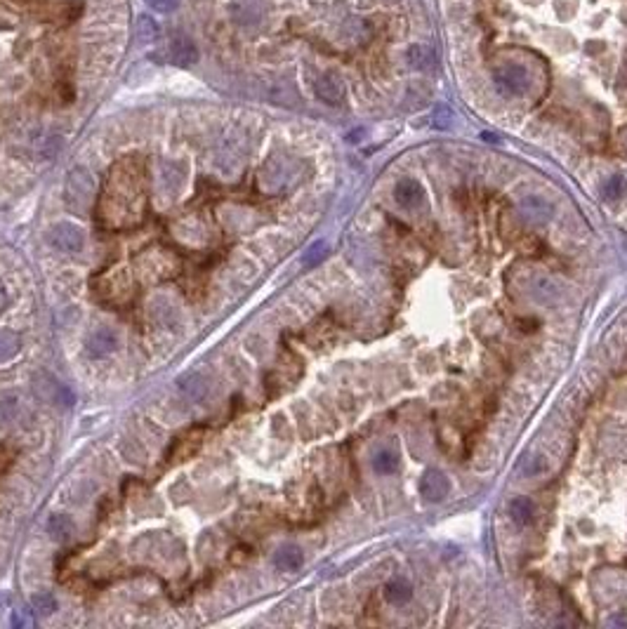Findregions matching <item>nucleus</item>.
<instances>
[{
  "mask_svg": "<svg viewBox=\"0 0 627 629\" xmlns=\"http://www.w3.org/2000/svg\"><path fill=\"white\" fill-rule=\"evenodd\" d=\"M144 212H147V193H144L142 168L133 161H123L109 177L99 217L111 229H126L140 224Z\"/></svg>",
  "mask_w": 627,
  "mask_h": 629,
  "instance_id": "nucleus-1",
  "label": "nucleus"
},
{
  "mask_svg": "<svg viewBox=\"0 0 627 629\" xmlns=\"http://www.w3.org/2000/svg\"><path fill=\"white\" fill-rule=\"evenodd\" d=\"M493 80L502 94L507 97H521L530 90V75L528 68L521 64H502L493 71Z\"/></svg>",
  "mask_w": 627,
  "mask_h": 629,
  "instance_id": "nucleus-2",
  "label": "nucleus"
},
{
  "mask_svg": "<svg viewBox=\"0 0 627 629\" xmlns=\"http://www.w3.org/2000/svg\"><path fill=\"white\" fill-rule=\"evenodd\" d=\"M92 189H95V182L92 177H90L87 170L83 168H75L68 172V179H66V200L68 205L73 207V210H87L90 203H92Z\"/></svg>",
  "mask_w": 627,
  "mask_h": 629,
  "instance_id": "nucleus-3",
  "label": "nucleus"
},
{
  "mask_svg": "<svg viewBox=\"0 0 627 629\" xmlns=\"http://www.w3.org/2000/svg\"><path fill=\"white\" fill-rule=\"evenodd\" d=\"M50 243L64 255H78L85 245V236H83L80 226L71 222H57L50 229Z\"/></svg>",
  "mask_w": 627,
  "mask_h": 629,
  "instance_id": "nucleus-4",
  "label": "nucleus"
},
{
  "mask_svg": "<svg viewBox=\"0 0 627 629\" xmlns=\"http://www.w3.org/2000/svg\"><path fill=\"white\" fill-rule=\"evenodd\" d=\"M418 488L425 500L441 502V500H446L448 493H451V481H448V476L444 472H439V469H427L422 474V479H420Z\"/></svg>",
  "mask_w": 627,
  "mask_h": 629,
  "instance_id": "nucleus-5",
  "label": "nucleus"
},
{
  "mask_svg": "<svg viewBox=\"0 0 627 629\" xmlns=\"http://www.w3.org/2000/svg\"><path fill=\"white\" fill-rule=\"evenodd\" d=\"M314 92L321 102L330 104V106H337V104L344 102V83L335 73H323L314 83Z\"/></svg>",
  "mask_w": 627,
  "mask_h": 629,
  "instance_id": "nucleus-6",
  "label": "nucleus"
},
{
  "mask_svg": "<svg viewBox=\"0 0 627 629\" xmlns=\"http://www.w3.org/2000/svg\"><path fill=\"white\" fill-rule=\"evenodd\" d=\"M116 347H118V335L111 328H97L87 337V354L92 358H104L114 354Z\"/></svg>",
  "mask_w": 627,
  "mask_h": 629,
  "instance_id": "nucleus-7",
  "label": "nucleus"
},
{
  "mask_svg": "<svg viewBox=\"0 0 627 629\" xmlns=\"http://www.w3.org/2000/svg\"><path fill=\"white\" fill-rule=\"evenodd\" d=\"M394 198H396V203L401 205V207H415V205L422 203L425 189L420 186V182H415V179L406 177V179H401V182H396V186H394Z\"/></svg>",
  "mask_w": 627,
  "mask_h": 629,
  "instance_id": "nucleus-8",
  "label": "nucleus"
},
{
  "mask_svg": "<svg viewBox=\"0 0 627 629\" xmlns=\"http://www.w3.org/2000/svg\"><path fill=\"white\" fill-rule=\"evenodd\" d=\"M302 563H305V556H302V549L295 547V544H286V547H281L276 551V556H274V566L284 573L300 570Z\"/></svg>",
  "mask_w": 627,
  "mask_h": 629,
  "instance_id": "nucleus-9",
  "label": "nucleus"
},
{
  "mask_svg": "<svg viewBox=\"0 0 627 629\" xmlns=\"http://www.w3.org/2000/svg\"><path fill=\"white\" fill-rule=\"evenodd\" d=\"M170 54H172V59H175L179 66L194 64V61L198 59L196 45L191 43V38H187V36H177V38H172V43H170Z\"/></svg>",
  "mask_w": 627,
  "mask_h": 629,
  "instance_id": "nucleus-10",
  "label": "nucleus"
},
{
  "mask_svg": "<svg viewBox=\"0 0 627 629\" xmlns=\"http://www.w3.org/2000/svg\"><path fill=\"white\" fill-rule=\"evenodd\" d=\"M408 64L418 71H432L437 66V54L427 45H413L408 50Z\"/></svg>",
  "mask_w": 627,
  "mask_h": 629,
  "instance_id": "nucleus-11",
  "label": "nucleus"
},
{
  "mask_svg": "<svg viewBox=\"0 0 627 629\" xmlns=\"http://www.w3.org/2000/svg\"><path fill=\"white\" fill-rule=\"evenodd\" d=\"M413 597V587L406 582V580H391V582L384 587V599L394 606L408 604Z\"/></svg>",
  "mask_w": 627,
  "mask_h": 629,
  "instance_id": "nucleus-12",
  "label": "nucleus"
},
{
  "mask_svg": "<svg viewBox=\"0 0 627 629\" xmlns=\"http://www.w3.org/2000/svg\"><path fill=\"white\" fill-rule=\"evenodd\" d=\"M509 511H512L514 523H519V526H528L535 516V507L528 497H514L512 504H509Z\"/></svg>",
  "mask_w": 627,
  "mask_h": 629,
  "instance_id": "nucleus-13",
  "label": "nucleus"
},
{
  "mask_svg": "<svg viewBox=\"0 0 627 629\" xmlns=\"http://www.w3.org/2000/svg\"><path fill=\"white\" fill-rule=\"evenodd\" d=\"M373 469L377 474H394L398 469V455L394 451H377L373 455Z\"/></svg>",
  "mask_w": 627,
  "mask_h": 629,
  "instance_id": "nucleus-14",
  "label": "nucleus"
},
{
  "mask_svg": "<svg viewBox=\"0 0 627 629\" xmlns=\"http://www.w3.org/2000/svg\"><path fill=\"white\" fill-rule=\"evenodd\" d=\"M19 347H22V342H19V337L12 330H0V363L17 356Z\"/></svg>",
  "mask_w": 627,
  "mask_h": 629,
  "instance_id": "nucleus-15",
  "label": "nucleus"
},
{
  "mask_svg": "<svg viewBox=\"0 0 627 629\" xmlns=\"http://www.w3.org/2000/svg\"><path fill=\"white\" fill-rule=\"evenodd\" d=\"M179 389L187 393L189 398H201L203 391H205V382H203L201 375H196V372H189L187 377L179 379Z\"/></svg>",
  "mask_w": 627,
  "mask_h": 629,
  "instance_id": "nucleus-16",
  "label": "nucleus"
},
{
  "mask_svg": "<svg viewBox=\"0 0 627 629\" xmlns=\"http://www.w3.org/2000/svg\"><path fill=\"white\" fill-rule=\"evenodd\" d=\"M625 191H627V182H625V177H623V175H613V177H609V182H606V186H604L606 198H611V200L623 198V196H625Z\"/></svg>",
  "mask_w": 627,
  "mask_h": 629,
  "instance_id": "nucleus-17",
  "label": "nucleus"
},
{
  "mask_svg": "<svg viewBox=\"0 0 627 629\" xmlns=\"http://www.w3.org/2000/svg\"><path fill=\"white\" fill-rule=\"evenodd\" d=\"M71 521H68L66 516H52L50 523H47V530L52 533V537H59V540H64L66 535H71Z\"/></svg>",
  "mask_w": 627,
  "mask_h": 629,
  "instance_id": "nucleus-18",
  "label": "nucleus"
},
{
  "mask_svg": "<svg viewBox=\"0 0 627 629\" xmlns=\"http://www.w3.org/2000/svg\"><path fill=\"white\" fill-rule=\"evenodd\" d=\"M31 604L40 615H52L57 611V601H54V597H50V594H36Z\"/></svg>",
  "mask_w": 627,
  "mask_h": 629,
  "instance_id": "nucleus-19",
  "label": "nucleus"
},
{
  "mask_svg": "<svg viewBox=\"0 0 627 629\" xmlns=\"http://www.w3.org/2000/svg\"><path fill=\"white\" fill-rule=\"evenodd\" d=\"M326 252H328V245L326 243H314L312 248H309L307 250V255H305V264L307 267H314V264H319V262L326 257Z\"/></svg>",
  "mask_w": 627,
  "mask_h": 629,
  "instance_id": "nucleus-20",
  "label": "nucleus"
},
{
  "mask_svg": "<svg viewBox=\"0 0 627 629\" xmlns=\"http://www.w3.org/2000/svg\"><path fill=\"white\" fill-rule=\"evenodd\" d=\"M140 36L144 38V40H154L156 36H158V26L154 24V19H149V17H140Z\"/></svg>",
  "mask_w": 627,
  "mask_h": 629,
  "instance_id": "nucleus-21",
  "label": "nucleus"
},
{
  "mask_svg": "<svg viewBox=\"0 0 627 629\" xmlns=\"http://www.w3.org/2000/svg\"><path fill=\"white\" fill-rule=\"evenodd\" d=\"M147 3L158 12H172L177 8V0H147Z\"/></svg>",
  "mask_w": 627,
  "mask_h": 629,
  "instance_id": "nucleus-22",
  "label": "nucleus"
},
{
  "mask_svg": "<svg viewBox=\"0 0 627 629\" xmlns=\"http://www.w3.org/2000/svg\"><path fill=\"white\" fill-rule=\"evenodd\" d=\"M5 304H8V297H5V293H3V288H0V311L5 309Z\"/></svg>",
  "mask_w": 627,
  "mask_h": 629,
  "instance_id": "nucleus-23",
  "label": "nucleus"
},
{
  "mask_svg": "<svg viewBox=\"0 0 627 629\" xmlns=\"http://www.w3.org/2000/svg\"><path fill=\"white\" fill-rule=\"evenodd\" d=\"M623 149L627 151V128L623 130Z\"/></svg>",
  "mask_w": 627,
  "mask_h": 629,
  "instance_id": "nucleus-24",
  "label": "nucleus"
}]
</instances>
